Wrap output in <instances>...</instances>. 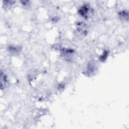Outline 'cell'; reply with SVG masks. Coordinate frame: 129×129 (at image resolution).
Returning a JSON list of instances; mask_svg holds the SVG:
<instances>
[{
	"label": "cell",
	"mask_w": 129,
	"mask_h": 129,
	"mask_svg": "<svg viewBox=\"0 0 129 129\" xmlns=\"http://www.w3.org/2000/svg\"><path fill=\"white\" fill-rule=\"evenodd\" d=\"M79 14L84 18L87 19L90 17L93 13V9L88 5L82 6L78 11Z\"/></svg>",
	"instance_id": "cell-1"
},
{
	"label": "cell",
	"mask_w": 129,
	"mask_h": 129,
	"mask_svg": "<svg viewBox=\"0 0 129 129\" xmlns=\"http://www.w3.org/2000/svg\"><path fill=\"white\" fill-rule=\"evenodd\" d=\"M8 50L12 55H17L21 52V47L19 46L9 45L8 47Z\"/></svg>",
	"instance_id": "cell-2"
},
{
	"label": "cell",
	"mask_w": 129,
	"mask_h": 129,
	"mask_svg": "<svg viewBox=\"0 0 129 129\" xmlns=\"http://www.w3.org/2000/svg\"><path fill=\"white\" fill-rule=\"evenodd\" d=\"M7 78L6 75L1 71V87L3 89L7 86Z\"/></svg>",
	"instance_id": "cell-3"
},
{
	"label": "cell",
	"mask_w": 129,
	"mask_h": 129,
	"mask_svg": "<svg viewBox=\"0 0 129 129\" xmlns=\"http://www.w3.org/2000/svg\"><path fill=\"white\" fill-rule=\"evenodd\" d=\"M119 17L120 19L123 20H128V13L125 11L120 12L119 13Z\"/></svg>",
	"instance_id": "cell-4"
},
{
	"label": "cell",
	"mask_w": 129,
	"mask_h": 129,
	"mask_svg": "<svg viewBox=\"0 0 129 129\" xmlns=\"http://www.w3.org/2000/svg\"><path fill=\"white\" fill-rule=\"evenodd\" d=\"M14 3L13 1H4V5L5 8H10L13 4Z\"/></svg>",
	"instance_id": "cell-5"
},
{
	"label": "cell",
	"mask_w": 129,
	"mask_h": 129,
	"mask_svg": "<svg viewBox=\"0 0 129 129\" xmlns=\"http://www.w3.org/2000/svg\"><path fill=\"white\" fill-rule=\"evenodd\" d=\"M22 3V5L24 6V7H28V6L30 5L29 4V2L28 1H24V2H21Z\"/></svg>",
	"instance_id": "cell-6"
}]
</instances>
